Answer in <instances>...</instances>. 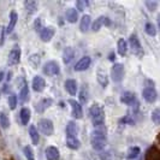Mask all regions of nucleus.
<instances>
[{"mask_svg":"<svg viewBox=\"0 0 160 160\" xmlns=\"http://www.w3.org/2000/svg\"><path fill=\"white\" fill-rule=\"evenodd\" d=\"M90 143L95 151H102L107 143V129L105 125L95 128L92 131Z\"/></svg>","mask_w":160,"mask_h":160,"instance_id":"nucleus-1","label":"nucleus"},{"mask_svg":"<svg viewBox=\"0 0 160 160\" xmlns=\"http://www.w3.org/2000/svg\"><path fill=\"white\" fill-rule=\"evenodd\" d=\"M89 117L95 128L102 127L105 124V111L99 104L92 105V107L89 108Z\"/></svg>","mask_w":160,"mask_h":160,"instance_id":"nucleus-2","label":"nucleus"},{"mask_svg":"<svg viewBox=\"0 0 160 160\" xmlns=\"http://www.w3.org/2000/svg\"><path fill=\"white\" fill-rule=\"evenodd\" d=\"M128 48H130L131 53H132L134 56H136L137 58H142V57H143L144 52H143V48H142V45H141V42L138 40L137 35H135V34H131V35H130Z\"/></svg>","mask_w":160,"mask_h":160,"instance_id":"nucleus-3","label":"nucleus"},{"mask_svg":"<svg viewBox=\"0 0 160 160\" xmlns=\"http://www.w3.org/2000/svg\"><path fill=\"white\" fill-rule=\"evenodd\" d=\"M42 72L46 76H57L60 73V66L57 60H49L42 68Z\"/></svg>","mask_w":160,"mask_h":160,"instance_id":"nucleus-4","label":"nucleus"},{"mask_svg":"<svg viewBox=\"0 0 160 160\" xmlns=\"http://www.w3.org/2000/svg\"><path fill=\"white\" fill-rule=\"evenodd\" d=\"M39 130L45 136H52L54 132V127H53L52 120L48 118H42L39 122Z\"/></svg>","mask_w":160,"mask_h":160,"instance_id":"nucleus-5","label":"nucleus"},{"mask_svg":"<svg viewBox=\"0 0 160 160\" xmlns=\"http://www.w3.org/2000/svg\"><path fill=\"white\" fill-rule=\"evenodd\" d=\"M111 78L116 83H120L123 81V78H124V65L120 64V63L113 64L112 69H111Z\"/></svg>","mask_w":160,"mask_h":160,"instance_id":"nucleus-6","label":"nucleus"},{"mask_svg":"<svg viewBox=\"0 0 160 160\" xmlns=\"http://www.w3.org/2000/svg\"><path fill=\"white\" fill-rule=\"evenodd\" d=\"M21 54H22V51H21L19 46H13V48L10 51L8 57V66H13V65L19 64V62H21Z\"/></svg>","mask_w":160,"mask_h":160,"instance_id":"nucleus-7","label":"nucleus"},{"mask_svg":"<svg viewBox=\"0 0 160 160\" xmlns=\"http://www.w3.org/2000/svg\"><path fill=\"white\" fill-rule=\"evenodd\" d=\"M120 102L124 105H128V106H135V108H138V101H137L136 96L134 93L131 92H124L122 93L120 95Z\"/></svg>","mask_w":160,"mask_h":160,"instance_id":"nucleus-8","label":"nucleus"},{"mask_svg":"<svg viewBox=\"0 0 160 160\" xmlns=\"http://www.w3.org/2000/svg\"><path fill=\"white\" fill-rule=\"evenodd\" d=\"M142 96L147 102L153 104L158 99V92L155 90L154 87H144L143 90H142Z\"/></svg>","mask_w":160,"mask_h":160,"instance_id":"nucleus-9","label":"nucleus"},{"mask_svg":"<svg viewBox=\"0 0 160 160\" xmlns=\"http://www.w3.org/2000/svg\"><path fill=\"white\" fill-rule=\"evenodd\" d=\"M111 24H112V22H111V19H110L108 17L100 16V17H98L95 21L92 23V30H93V32H99V30L102 28V25L110 27Z\"/></svg>","mask_w":160,"mask_h":160,"instance_id":"nucleus-10","label":"nucleus"},{"mask_svg":"<svg viewBox=\"0 0 160 160\" xmlns=\"http://www.w3.org/2000/svg\"><path fill=\"white\" fill-rule=\"evenodd\" d=\"M69 104L71 106V116L75 119H81L83 117V110H82V106L78 101H76L75 99H70L69 100Z\"/></svg>","mask_w":160,"mask_h":160,"instance_id":"nucleus-11","label":"nucleus"},{"mask_svg":"<svg viewBox=\"0 0 160 160\" xmlns=\"http://www.w3.org/2000/svg\"><path fill=\"white\" fill-rule=\"evenodd\" d=\"M40 39L43 42H49V41L53 39L54 34H56V29L53 27H43L42 30L40 32Z\"/></svg>","mask_w":160,"mask_h":160,"instance_id":"nucleus-12","label":"nucleus"},{"mask_svg":"<svg viewBox=\"0 0 160 160\" xmlns=\"http://www.w3.org/2000/svg\"><path fill=\"white\" fill-rule=\"evenodd\" d=\"M52 105H53V100L51 98H43V99H41L40 101L35 105V111L38 113H43Z\"/></svg>","mask_w":160,"mask_h":160,"instance_id":"nucleus-13","label":"nucleus"},{"mask_svg":"<svg viewBox=\"0 0 160 160\" xmlns=\"http://www.w3.org/2000/svg\"><path fill=\"white\" fill-rule=\"evenodd\" d=\"M90 63H92V59H90V57L86 56V57H82L80 60L75 64L73 66V70L75 71H84V70H87L89 66H90Z\"/></svg>","mask_w":160,"mask_h":160,"instance_id":"nucleus-14","label":"nucleus"},{"mask_svg":"<svg viewBox=\"0 0 160 160\" xmlns=\"http://www.w3.org/2000/svg\"><path fill=\"white\" fill-rule=\"evenodd\" d=\"M143 160H160L159 148L155 144H152L148 148V151L146 152V157H144Z\"/></svg>","mask_w":160,"mask_h":160,"instance_id":"nucleus-15","label":"nucleus"},{"mask_svg":"<svg viewBox=\"0 0 160 160\" xmlns=\"http://www.w3.org/2000/svg\"><path fill=\"white\" fill-rule=\"evenodd\" d=\"M32 87L36 93H41L43 89L46 88V82H45V80L41 76H35L32 78Z\"/></svg>","mask_w":160,"mask_h":160,"instance_id":"nucleus-16","label":"nucleus"},{"mask_svg":"<svg viewBox=\"0 0 160 160\" xmlns=\"http://www.w3.org/2000/svg\"><path fill=\"white\" fill-rule=\"evenodd\" d=\"M45 154H46V158L47 160H59L60 159V152L59 149L54 147V146H49L46 148L45 151Z\"/></svg>","mask_w":160,"mask_h":160,"instance_id":"nucleus-17","label":"nucleus"},{"mask_svg":"<svg viewBox=\"0 0 160 160\" xmlns=\"http://www.w3.org/2000/svg\"><path fill=\"white\" fill-rule=\"evenodd\" d=\"M64 87H65V89H66V92L71 96H75L77 94V88H78V87H77L76 80H72V78L66 80L64 83Z\"/></svg>","mask_w":160,"mask_h":160,"instance_id":"nucleus-18","label":"nucleus"},{"mask_svg":"<svg viewBox=\"0 0 160 160\" xmlns=\"http://www.w3.org/2000/svg\"><path fill=\"white\" fill-rule=\"evenodd\" d=\"M17 21H18V15H17L16 11H11V13H10V22H8V28L5 29V34H12L13 32V29H15V27H16L17 24Z\"/></svg>","mask_w":160,"mask_h":160,"instance_id":"nucleus-19","label":"nucleus"},{"mask_svg":"<svg viewBox=\"0 0 160 160\" xmlns=\"http://www.w3.org/2000/svg\"><path fill=\"white\" fill-rule=\"evenodd\" d=\"M65 18H66V21L69 23H76L78 21V12H77V10L73 8H68L66 12H65Z\"/></svg>","mask_w":160,"mask_h":160,"instance_id":"nucleus-20","label":"nucleus"},{"mask_svg":"<svg viewBox=\"0 0 160 160\" xmlns=\"http://www.w3.org/2000/svg\"><path fill=\"white\" fill-rule=\"evenodd\" d=\"M30 117H32V111L29 107H22L21 112H19V118H21V123L22 125H27L30 120Z\"/></svg>","mask_w":160,"mask_h":160,"instance_id":"nucleus-21","label":"nucleus"},{"mask_svg":"<svg viewBox=\"0 0 160 160\" xmlns=\"http://www.w3.org/2000/svg\"><path fill=\"white\" fill-rule=\"evenodd\" d=\"M77 134H78L77 124L73 120L69 122L66 125V137H77Z\"/></svg>","mask_w":160,"mask_h":160,"instance_id":"nucleus-22","label":"nucleus"},{"mask_svg":"<svg viewBox=\"0 0 160 160\" xmlns=\"http://www.w3.org/2000/svg\"><path fill=\"white\" fill-rule=\"evenodd\" d=\"M29 95H30L29 87H28V84H24L23 87L21 88V90H19V95H18V99H19L21 104H25L27 101H29V99H30Z\"/></svg>","mask_w":160,"mask_h":160,"instance_id":"nucleus-23","label":"nucleus"},{"mask_svg":"<svg viewBox=\"0 0 160 160\" xmlns=\"http://www.w3.org/2000/svg\"><path fill=\"white\" fill-rule=\"evenodd\" d=\"M38 5H39L38 1H32V0L24 1V8L28 15H34L38 11Z\"/></svg>","mask_w":160,"mask_h":160,"instance_id":"nucleus-24","label":"nucleus"},{"mask_svg":"<svg viewBox=\"0 0 160 160\" xmlns=\"http://www.w3.org/2000/svg\"><path fill=\"white\" fill-rule=\"evenodd\" d=\"M90 16L89 15H84V16L81 18V22H80V30L82 32H87L90 28Z\"/></svg>","mask_w":160,"mask_h":160,"instance_id":"nucleus-25","label":"nucleus"},{"mask_svg":"<svg viewBox=\"0 0 160 160\" xmlns=\"http://www.w3.org/2000/svg\"><path fill=\"white\" fill-rule=\"evenodd\" d=\"M78 98H80V102L81 104H87L89 100V88L87 84H83L82 86V88H81L80 90V95H78Z\"/></svg>","mask_w":160,"mask_h":160,"instance_id":"nucleus-26","label":"nucleus"},{"mask_svg":"<svg viewBox=\"0 0 160 160\" xmlns=\"http://www.w3.org/2000/svg\"><path fill=\"white\" fill-rule=\"evenodd\" d=\"M96 80L99 82V84L102 87V88H106L107 84H108V77L106 75V72L102 71V70H99L96 72Z\"/></svg>","mask_w":160,"mask_h":160,"instance_id":"nucleus-27","label":"nucleus"},{"mask_svg":"<svg viewBox=\"0 0 160 160\" xmlns=\"http://www.w3.org/2000/svg\"><path fill=\"white\" fill-rule=\"evenodd\" d=\"M117 51H118L119 56H127V53H128V42L124 39H119L118 40V42H117Z\"/></svg>","mask_w":160,"mask_h":160,"instance_id":"nucleus-28","label":"nucleus"},{"mask_svg":"<svg viewBox=\"0 0 160 160\" xmlns=\"http://www.w3.org/2000/svg\"><path fill=\"white\" fill-rule=\"evenodd\" d=\"M29 135H30V138H32V144H39L40 142V134L38 131V129L35 125H30L29 127Z\"/></svg>","mask_w":160,"mask_h":160,"instance_id":"nucleus-29","label":"nucleus"},{"mask_svg":"<svg viewBox=\"0 0 160 160\" xmlns=\"http://www.w3.org/2000/svg\"><path fill=\"white\" fill-rule=\"evenodd\" d=\"M75 58V51L72 47H65L63 52V62L65 64H69L72 59Z\"/></svg>","mask_w":160,"mask_h":160,"instance_id":"nucleus-30","label":"nucleus"},{"mask_svg":"<svg viewBox=\"0 0 160 160\" xmlns=\"http://www.w3.org/2000/svg\"><path fill=\"white\" fill-rule=\"evenodd\" d=\"M66 146L72 151H77L81 147V142L77 137H66Z\"/></svg>","mask_w":160,"mask_h":160,"instance_id":"nucleus-31","label":"nucleus"},{"mask_svg":"<svg viewBox=\"0 0 160 160\" xmlns=\"http://www.w3.org/2000/svg\"><path fill=\"white\" fill-rule=\"evenodd\" d=\"M141 153V149L137 147V146H134V147H130L128 151V154H127V159L128 160H134L136 159L137 157L140 155Z\"/></svg>","mask_w":160,"mask_h":160,"instance_id":"nucleus-32","label":"nucleus"},{"mask_svg":"<svg viewBox=\"0 0 160 160\" xmlns=\"http://www.w3.org/2000/svg\"><path fill=\"white\" fill-rule=\"evenodd\" d=\"M29 63H30V65H32L34 69H35V68H39V66H40V64H41L40 54H38V53L32 54V56L29 57Z\"/></svg>","mask_w":160,"mask_h":160,"instance_id":"nucleus-33","label":"nucleus"},{"mask_svg":"<svg viewBox=\"0 0 160 160\" xmlns=\"http://www.w3.org/2000/svg\"><path fill=\"white\" fill-rule=\"evenodd\" d=\"M144 32H146L147 35H149V36H155L158 30H157L155 25L153 23H146V25H144Z\"/></svg>","mask_w":160,"mask_h":160,"instance_id":"nucleus-34","label":"nucleus"},{"mask_svg":"<svg viewBox=\"0 0 160 160\" xmlns=\"http://www.w3.org/2000/svg\"><path fill=\"white\" fill-rule=\"evenodd\" d=\"M0 125L2 129H8L10 127V118L6 113L0 112Z\"/></svg>","mask_w":160,"mask_h":160,"instance_id":"nucleus-35","label":"nucleus"},{"mask_svg":"<svg viewBox=\"0 0 160 160\" xmlns=\"http://www.w3.org/2000/svg\"><path fill=\"white\" fill-rule=\"evenodd\" d=\"M23 153L25 155L27 160H35V157H34V151L30 146H25L23 148Z\"/></svg>","mask_w":160,"mask_h":160,"instance_id":"nucleus-36","label":"nucleus"},{"mask_svg":"<svg viewBox=\"0 0 160 160\" xmlns=\"http://www.w3.org/2000/svg\"><path fill=\"white\" fill-rule=\"evenodd\" d=\"M89 4L90 2L88 0H77L76 1V8H77L78 11H84L87 8V6H89Z\"/></svg>","mask_w":160,"mask_h":160,"instance_id":"nucleus-37","label":"nucleus"},{"mask_svg":"<svg viewBox=\"0 0 160 160\" xmlns=\"http://www.w3.org/2000/svg\"><path fill=\"white\" fill-rule=\"evenodd\" d=\"M8 105H10V108H11V110H16L17 101H18L17 95H15V94H11V95L8 98Z\"/></svg>","mask_w":160,"mask_h":160,"instance_id":"nucleus-38","label":"nucleus"},{"mask_svg":"<svg viewBox=\"0 0 160 160\" xmlns=\"http://www.w3.org/2000/svg\"><path fill=\"white\" fill-rule=\"evenodd\" d=\"M144 5L147 6V8H148L149 11H154V10H157L158 6H159V1H157V0H153V1H146V2H144Z\"/></svg>","mask_w":160,"mask_h":160,"instance_id":"nucleus-39","label":"nucleus"},{"mask_svg":"<svg viewBox=\"0 0 160 160\" xmlns=\"http://www.w3.org/2000/svg\"><path fill=\"white\" fill-rule=\"evenodd\" d=\"M119 123L129 124V125H134V124H135V120H134V118H132L130 114H127V116H124L123 118H120Z\"/></svg>","mask_w":160,"mask_h":160,"instance_id":"nucleus-40","label":"nucleus"},{"mask_svg":"<svg viewBox=\"0 0 160 160\" xmlns=\"http://www.w3.org/2000/svg\"><path fill=\"white\" fill-rule=\"evenodd\" d=\"M159 113H160L159 108H155L152 113V120L154 122V124H157V125H159V123H160V114Z\"/></svg>","mask_w":160,"mask_h":160,"instance_id":"nucleus-41","label":"nucleus"},{"mask_svg":"<svg viewBox=\"0 0 160 160\" xmlns=\"http://www.w3.org/2000/svg\"><path fill=\"white\" fill-rule=\"evenodd\" d=\"M42 23H41V18H36L35 21H34V29H35V32H40L42 30Z\"/></svg>","mask_w":160,"mask_h":160,"instance_id":"nucleus-42","label":"nucleus"},{"mask_svg":"<svg viewBox=\"0 0 160 160\" xmlns=\"http://www.w3.org/2000/svg\"><path fill=\"white\" fill-rule=\"evenodd\" d=\"M11 78H12V72L8 71V75H6V81H8V83L10 82V81H11Z\"/></svg>","mask_w":160,"mask_h":160,"instance_id":"nucleus-43","label":"nucleus"},{"mask_svg":"<svg viewBox=\"0 0 160 160\" xmlns=\"http://www.w3.org/2000/svg\"><path fill=\"white\" fill-rule=\"evenodd\" d=\"M2 92H10V84L8 83H6V84H4V89H2Z\"/></svg>","mask_w":160,"mask_h":160,"instance_id":"nucleus-44","label":"nucleus"},{"mask_svg":"<svg viewBox=\"0 0 160 160\" xmlns=\"http://www.w3.org/2000/svg\"><path fill=\"white\" fill-rule=\"evenodd\" d=\"M4 77H5V72H4V71H0V82L2 81V78H4Z\"/></svg>","mask_w":160,"mask_h":160,"instance_id":"nucleus-45","label":"nucleus"},{"mask_svg":"<svg viewBox=\"0 0 160 160\" xmlns=\"http://www.w3.org/2000/svg\"><path fill=\"white\" fill-rule=\"evenodd\" d=\"M114 58H116V57H114V53H111V54H110V58H108V59H110V60L112 62V60H114Z\"/></svg>","mask_w":160,"mask_h":160,"instance_id":"nucleus-46","label":"nucleus"},{"mask_svg":"<svg viewBox=\"0 0 160 160\" xmlns=\"http://www.w3.org/2000/svg\"><path fill=\"white\" fill-rule=\"evenodd\" d=\"M137 160H143V158H142V157H141V158H138V159Z\"/></svg>","mask_w":160,"mask_h":160,"instance_id":"nucleus-47","label":"nucleus"}]
</instances>
